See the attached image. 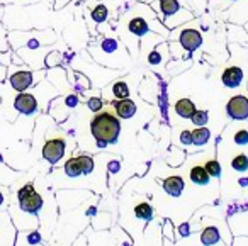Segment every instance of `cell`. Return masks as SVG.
<instances>
[{
	"mask_svg": "<svg viewBox=\"0 0 248 246\" xmlns=\"http://www.w3.org/2000/svg\"><path fill=\"white\" fill-rule=\"evenodd\" d=\"M90 127H92V134L99 141V144H107L116 143L117 136H119L121 124L119 119L110 110H106V112H100L93 117Z\"/></svg>",
	"mask_w": 248,
	"mask_h": 246,
	"instance_id": "obj_1",
	"label": "cell"
},
{
	"mask_svg": "<svg viewBox=\"0 0 248 246\" xmlns=\"http://www.w3.org/2000/svg\"><path fill=\"white\" fill-rule=\"evenodd\" d=\"M19 204H21V209L26 212H38L43 205V199L39 194L34 192V187L32 184H28L26 187H22L19 190Z\"/></svg>",
	"mask_w": 248,
	"mask_h": 246,
	"instance_id": "obj_2",
	"label": "cell"
},
{
	"mask_svg": "<svg viewBox=\"0 0 248 246\" xmlns=\"http://www.w3.org/2000/svg\"><path fill=\"white\" fill-rule=\"evenodd\" d=\"M65 153V141L62 138H55V139H49L45 143L43 148V156L49 161V163H56L60 158Z\"/></svg>",
	"mask_w": 248,
	"mask_h": 246,
	"instance_id": "obj_3",
	"label": "cell"
},
{
	"mask_svg": "<svg viewBox=\"0 0 248 246\" xmlns=\"http://www.w3.org/2000/svg\"><path fill=\"white\" fill-rule=\"evenodd\" d=\"M228 114L233 119H247L248 117V99L243 95H236L228 102Z\"/></svg>",
	"mask_w": 248,
	"mask_h": 246,
	"instance_id": "obj_4",
	"label": "cell"
},
{
	"mask_svg": "<svg viewBox=\"0 0 248 246\" xmlns=\"http://www.w3.org/2000/svg\"><path fill=\"white\" fill-rule=\"evenodd\" d=\"M14 106H16V109L22 114H32L38 109V102H36V99L31 93H19V95L16 97Z\"/></svg>",
	"mask_w": 248,
	"mask_h": 246,
	"instance_id": "obj_5",
	"label": "cell"
},
{
	"mask_svg": "<svg viewBox=\"0 0 248 246\" xmlns=\"http://www.w3.org/2000/svg\"><path fill=\"white\" fill-rule=\"evenodd\" d=\"M180 43H182V46L186 49L194 51V49H197L201 46L202 38H201L199 32L194 31V29H186V31H182V34H180Z\"/></svg>",
	"mask_w": 248,
	"mask_h": 246,
	"instance_id": "obj_6",
	"label": "cell"
},
{
	"mask_svg": "<svg viewBox=\"0 0 248 246\" xmlns=\"http://www.w3.org/2000/svg\"><path fill=\"white\" fill-rule=\"evenodd\" d=\"M112 106H114V109H116L117 116L123 117V119H128V117L135 116V112H136L135 102H133V100H129L128 97H126V99L117 100V102H114Z\"/></svg>",
	"mask_w": 248,
	"mask_h": 246,
	"instance_id": "obj_7",
	"label": "cell"
},
{
	"mask_svg": "<svg viewBox=\"0 0 248 246\" xmlns=\"http://www.w3.org/2000/svg\"><path fill=\"white\" fill-rule=\"evenodd\" d=\"M11 83H12V87H14L16 90L22 92V90H26L32 83V75L29 72H17V73H14V75H12Z\"/></svg>",
	"mask_w": 248,
	"mask_h": 246,
	"instance_id": "obj_8",
	"label": "cell"
},
{
	"mask_svg": "<svg viewBox=\"0 0 248 246\" xmlns=\"http://www.w3.org/2000/svg\"><path fill=\"white\" fill-rule=\"evenodd\" d=\"M241 78H243V72L236 66H231L223 73V83L226 87H238L241 83Z\"/></svg>",
	"mask_w": 248,
	"mask_h": 246,
	"instance_id": "obj_9",
	"label": "cell"
},
{
	"mask_svg": "<svg viewBox=\"0 0 248 246\" xmlns=\"http://www.w3.org/2000/svg\"><path fill=\"white\" fill-rule=\"evenodd\" d=\"M163 188H165L167 194L177 197V195H180L184 190V180L180 177H169L163 182Z\"/></svg>",
	"mask_w": 248,
	"mask_h": 246,
	"instance_id": "obj_10",
	"label": "cell"
},
{
	"mask_svg": "<svg viewBox=\"0 0 248 246\" xmlns=\"http://www.w3.org/2000/svg\"><path fill=\"white\" fill-rule=\"evenodd\" d=\"M175 110H177V114H179V116L190 117L194 112H196V106L192 104V100L182 99V100H179V102L175 104Z\"/></svg>",
	"mask_w": 248,
	"mask_h": 246,
	"instance_id": "obj_11",
	"label": "cell"
},
{
	"mask_svg": "<svg viewBox=\"0 0 248 246\" xmlns=\"http://www.w3.org/2000/svg\"><path fill=\"white\" fill-rule=\"evenodd\" d=\"M190 180H192L194 184L204 185L209 180V173H207L204 167H194L192 170H190Z\"/></svg>",
	"mask_w": 248,
	"mask_h": 246,
	"instance_id": "obj_12",
	"label": "cell"
},
{
	"mask_svg": "<svg viewBox=\"0 0 248 246\" xmlns=\"http://www.w3.org/2000/svg\"><path fill=\"white\" fill-rule=\"evenodd\" d=\"M201 241L202 245H216L219 241V232H217L216 228H207L204 229L202 236H201Z\"/></svg>",
	"mask_w": 248,
	"mask_h": 246,
	"instance_id": "obj_13",
	"label": "cell"
},
{
	"mask_svg": "<svg viewBox=\"0 0 248 246\" xmlns=\"http://www.w3.org/2000/svg\"><path fill=\"white\" fill-rule=\"evenodd\" d=\"M190 133H192V143L199 144V146L201 144H206L207 139H209V136H211L209 129H206V127H202V126L196 131H190Z\"/></svg>",
	"mask_w": 248,
	"mask_h": 246,
	"instance_id": "obj_14",
	"label": "cell"
},
{
	"mask_svg": "<svg viewBox=\"0 0 248 246\" xmlns=\"http://www.w3.org/2000/svg\"><path fill=\"white\" fill-rule=\"evenodd\" d=\"M129 31L135 32L136 36H143L146 31H148V24H146V21L141 17L133 19V21L129 22Z\"/></svg>",
	"mask_w": 248,
	"mask_h": 246,
	"instance_id": "obj_15",
	"label": "cell"
},
{
	"mask_svg": "<svg viewBox=\"0 0 248 246\" xmlns=\"http://www.w3.org/2000/svg\"><path fill=\"white\" fill-rule=\"evenodd\" d=\"M65 171L68 177H78V175H82V168H80V165H78V160H77V158H72V160L66 161Z\"/></svg>",
	"mask_w": 248,
	"mask_h": 246,
	"instance_id": "obj_16",
	"label": "cell"
},
{
	"mask_svg": "<svg viewBox=\"0 0 248 246\" xmlns=\"http://www.w3.org/2000/svg\"><path fill=\"white\" fill-rule=\"evenodd\" d=\"M135 214L138 215L140 219H145V221H150L153 215V211L150 207V204H140L135 207Z\"/></svg>",
	"mask_w": 248,
	"mask_h": 246,
	"instance_id": "obj_17",
	"label": "cell"
},
{
	"mask_svg": "<svg viewBox=\"0 0 248 246\" xmlns=\"http://www.w3.org/2000/svg\"><path fill=\"white\" fill-rule=\"evenodd\" d=\"M77 160H78V165H80V168H82V175H87L93 170V160L90 156L82 154V156H78Z\"/></svg>",
	"mask_w": 248,
	"mask_h": 246,
	"instance_id": "obj_18",
	"label": "cell"
},
{
	"mask_svg": "<svg viewBox=\"0 0 248 246\" xmlns=\"http://www.w3.org/2000/svg\"><path fill=\"white\" fill-rule=\"evenodd\" d=\"M231 167L238 171H245L248 168V158L245 156V154H238V156H234L233 161H231Z\"/></svg>",
	"mask_w": 248,
	"mask_h": 246,
	"instance_id": "obj_19",
	"label": "cell"
},
{
	"mask_svg": "<svg viewBox=\"0 0 248 246\" xmlns=\"http://www.w3.org/2000/svg\"><path fill=\"white\" fill-rule=\"evenodd\" d=\"M112 92H114V95L117 97V99H126L128 97V93H129V90H128V85L124 82H117V83H114L112 85Z\"/></svg>",
	"mask_w": 248,
	"mask_h": 246,
	"instance_id": "obj_20",
	"label": "cell"
},
{
	"mask_svg": "<svg viewBox=\"0 0 248 246\" xmlns=\"http://www.w3.org/2000/svg\"><path fill=\"white\" fill-rule=\"evenodd\" d=\"M162 11L165 12L167 15L175 14L179 11V2L177 0H162Z\"/></svg>",
	"mask_w": 248,
	"mask_h": 246,
	"instance_id": "obj_21",
	"label": "cell"
},
{
	"mask_svg": "<svg viewBox=\"0 0 248 246\" xmlns=\"http://www.w3.org/2000/svg\"><path fill=\"white\" fill-rule=\"evenodd\" d=\"M190 119H192V123L196 124V126H204V124L207 123V112L206 110H196V112L190 116Z\"/></svg>",
	"mask_w": 248,
	"mask_h": 246,
	"instance_id": "obj_22",
	"label": "cell"
},
{
	"mask_svg": "<svg viewBox=\"0 0 248 246\" xmlns=\"http://www.w3.org/2000/svg\"><path fill=\"white\" fill-rule=\"evenodd\" d=\"M204 168H206V171L211 175V177H217V175L221 173V167L216 160H209L206 165H204Z\"/></svg>",
	"mask_w": 248,
	"mask_h": 246,
	"instance_id": "obj_23",
	"label": "cell"
},
{
	"mask_svg": "<svg viewBox=\"0 0 248 246\" xmlns=\"http://www.w3.org/2000/svg\"><path fill=\"white\" fill-rule=\"evenodd\" d=\"M92 17H93V21H95V22L106 21V17H107V9L104 7V5H97V7L92 11Z\"/></svg>",
	"mask_w": 248,
	"mask_h": 246,
	"instance_id": "obj_24",
	"label": "cell"
},
{
	"mask_svg": "<svg viewBox=\"0 0 248 246\" xmlns=\"http://www.w3.org/2000/svg\"><path fill=\"white\" fill-rule=\"evenodd\" d=\"M234 143L236 144H247L248 143V133L247 131H238L234 134Z\"/></svg>",
	"mask_w": 248,
	"mask_h": 246,
	"instance_id": "obj_25",
	"label": "cell"
},
{
	"mask_svg": "<svg viewBox=\"0 0 248 246\" xmlns=\"http://www.w3.org/2000/svg\"><path fill=\"white\" fill-rule=\"evenodd\" d=\"M89 107H90L92 110H99L100 107H102V100L97 99V97H93V99H90V100H89Z\"/></svg>",
	"mask_w": 248,
	"mask_h": 246,
	"instance_id": "obj_26",
	"label": "cell"
},
{
	"mask_svg": "<svg viewBox=\"0 0 248 246\" xmlns=\"http://www.w3.org/2000/svg\"><path fill=\"white\" fill-rule=\"evenodd\" d=\"M180 139H182V143L190 144L192 143V133H190V131H184L182 136H180Z\"/></svg>",
	"mask_w": 248,
	"mask_h": 246,
	"instance_id": "obj_27",
	"label": "cell"
},
{
	"mask_svg": "<svg viewBox=\"0 0 248 246\" xmlns=\"http://www.w3.org/2000/svg\"><path fill=\"white\" fill-rule=\"evenodd\" d=\"M158 62H160L158 53H152V55H150V63H158Z\"/></svg>",
	"mask_w": 248,
	"mask_h": 246,
	"instance_id": "obj_28",
	"label": "cell"
},
{
	"mask_svg": "<svg viewBox=\"0 0 248 246\" xmlns=\"http://www.w3.org/2000/svg\"><path fill=\"white\" fill-rule=\"evenodd\" d=\"M2 200H4V197H2V194H0V204H2Z\"/></svg>",
	"mask_w": 248,
	"mask_h": 246,
	"instance_id": "obj_29",
	"label": "cell"
},
{
	"mask_svg": "<svg viewBox=\"0 0 248 246\" xmlns=\"http://www.w3.org/2000/svg\"><path fill=\"white\" fill-rule=\"evenodd\" d=\"M0 161H2V156H0Z\"/></svg>",
	"mask_w": 248,
	"mask_h": 246,
	"instance_id": "obj_30",
	"label": "cell"
}]
</instances>
